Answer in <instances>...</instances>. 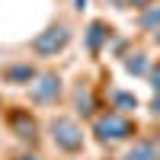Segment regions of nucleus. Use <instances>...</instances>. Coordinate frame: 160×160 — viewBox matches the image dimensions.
<instances>
[{
	"instance_id": "f8f14e48",
	"label": "nucleus",
	"mask_w": 160,
	"mask_h": 160,
	"mask_svg": "<svg viewBox=\"0 0 160 160\" xmlns=\"http://www.w3.org/2000/svg\"><path fill=\"white\" fill-rule=\"evenodd\" d=\"M131 3H135V7H144V3H148V0H131Z\"/></svg>"
},
{
	"instance_id": "9d476101",
	"label": "nucleus",
	"mask_w": 160,
	"mask_h": 160,
	"mask_svg": "<svg viewBox=\"0 0 160 160\" xmlns=\"http://www.w3.org/2000/svg\"><path fill=\"white\" fill-rule=\"evenodd\" d=\"M128 71H144V61H141V55H135L128 61Z\"/></svg>"
},
{
	"instance_id": "7ed1b4c3",
	"label": "nucleus",
	"mask_w": 160,
	"mask_h": 160,
	"mask_svg": "<svg viewBox=\"0 0 160 160\" xmlns=\"http://www.w3.org/2000/svg\"><path fill=\"white\" fill-rule=\"evenodd\" d=\"M96 135L102 138V141H118V138H125V135H131V125L125 122L122 115H102L99 122H96Z\"/></svg>"
},
{
	"instance_id": "4468645a",
	"label": "nucleus",
	"mask_w": 160,
	"mask_h": 160,
	"mask_svg": "<svg viewBox=\"0 0 160 160\" xmlns=\"http://www.w3.org/2000/svg\"><path fill=\"white\" fill-rule=\"evenodd\" d=\"M157 42H160V32H157Z\"/></svg>"
},
{
	"instance_id": "ddd939ff",
	"label": "nucleus",
	"mask_w": 160,
	"mask_h": 160,
	"mask_svg": "<svg viewBox=\"0 0 160 160\" xmlns=\"http://www.w3.org/2000/svg\"><path fill=\"white\" fill-rule=\"evenodd\" d=\"M19 160H35V157H19Z\"/></svg>"
},
{
	"instance_id": "f257e3e1",
	"label": "nucleus",
	"mask_w": 160,
	"mask_h": 160,
	"mask_svg": "<svg viewBox=\"0 0 160 160\" xmlns=\"http://www.w3.org/2000/svg\"><path fill=\"white\" fill-rule=\"evenodd\" d=\"M51 131H55L58 148H64V151H77L80 144H83V135H80V128L71 122V118H58V122L51 125Z\"/></svg>"
},
{
	"instance_id": "6e6552de",
	"label": "nucleus",
	"mask_w": 160,
	"mask_h": 160,
	"mask_svg": "<svg viewBox=\"0 0 160 160\" xmlns=\"http://www.w3.org/2000/svg\"><path fill=\"white\" fill-rule=\"evenodd\" d=\"M157 22H160V7H157V10H151V13H144V16H141V26H144V29H154Z\"/></svg>"
},
{
	"instance_id": "423d86ee",
	"label": "nucleus",
	"mask_w": 160,
	"mask_h": 160,
	"mask_svg": "<svg viewBox=\"0 0 160 160\" xmlns=\"http://www.w3.org/2000/svg\"><path fill=\"white\" fill-rule=\"evenodd\" d=\"M7 80H32V68H10Z\"/></svg>"
},
{
	"instance_id": "0eeeda50",
	"label": "nucleus",
	"mask_w": 160,
	"mask_h": 160,
	"mask_svg": "<svg viewBox=\"0 0 160 160\" xmlns=\"http://www.w3.org/2000/svg\"><path fill=\"white\" fill-rule=\"evenodd\" d=\"M99 42H102V26H99V22H93V26H90V48L96 51Z\"/></svg>"
},
{
	"instance_id": "f03ea898",
	"label": "nucleus",
	"mask_w": 160,
	"mask_h": 160,
	"mask_svg": "<svg viewBox=\"0 0 160 160\" xmlns=\"http://www.w3.org/2000/svg\"><path fill=\"white\" fill-rule=\"evenodd\" d=\"M64 45H68V29H64V26H51V29H45L32 42V48L38 51V55H55V51L64 48Z\"/></svg>"
},
{
	"instance_id": "1a4fd4ad",
	"label": "nucleus",
	"mask_w": 160,
	"mask_h": 160,
	"mask_svg": "<svg viewBox=\"0 0 160 160\" xmlns=\"http://www.w3.org/2000/svg\"><path fill=\"white\" fill-rule=\"evenodd\" d=\"M115 106H118V109H131V106H135V96H128V93H115Z\"/></svg>"
},
{
	"instance_id": "39448f33",
	"label": "nucleus",
	"mask_w": 160,
	"mask_h": 160,
	"mask_svg": "<svg viewBox=\"0 0 160 160\" xmlns=\"http://www.w3.org/2000/svg\"><path fill=\"white\" fill-rule=\"evenodd\" d=\"M125 160H157V151H154V144H148V141H138L135 148L128 151V157Z\"/></svg>"
},
{
	"instance_id": "9b49d317",
	"label": "nucleus",
	"mask_w": 160,
	"mask_h": 160,
	"mask_svg": "<svg viewBox=\"0 0 160 160\" xmlns=\"http://www.w3.org/2000/svg\"><path fill=\"white\" fill-rule=\"evenodd\" d=\"M154 87H157V90H160V68H157V71H154Z\"/></svg>"
},
{
	"instance_id": "20e7f679",
	"label": "nucleus",
	"mask_w": 160,
	"mask_h": 160,
	"mask_svg": "<svg viewBox=\"0 0 160 160\" xmlns=\"http://www.w3.org/2000/svg\"><path fill=\"white\" fill-rule=\"evenodd\" d=\"M61 93V83H58V77L55 74H45L42 80H38V83L32 87V96L38 99V102H48V99H55Z\"/></svg>"
}]
</instances>
